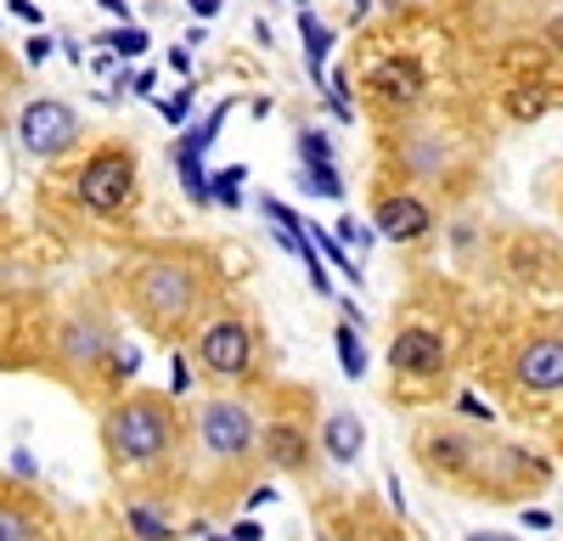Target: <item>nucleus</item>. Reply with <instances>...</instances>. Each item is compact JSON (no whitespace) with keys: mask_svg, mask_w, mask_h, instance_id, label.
I'll return each mask as SVG.
<instances>
[{"mask_svg":"<svg viewBox=\"0 0 563 541\" xmlns=\"http://www.w3.org/2000/svg\"><path fill=\"white\" fill-rule=\"evenodd\" d=\"M124 305L153 339L175 344L192 339L198 322L214 310V277L192 254H147L124 277Z\"/></svg>","mask_w":563,"mask_h":541,"instance_id":"1","label":"nucleus"},{"mask_svg":"<svg viewBox=\"0 0 563 541\" xmlns=\"http://www.w3.org/2000/svg\"><path fill=\"white\" fill-rule=\"evenodd\" d=\"M97 440H102V457L113 474H153V468L175 463V451L186 445L180 400H169L158 389H130L102 406Z\"/></svg>","mask_w":563,"mask_h":541,"instance_id":"2","label":"nucleus"},{"mask_svg":"<svg viewBox=\"0 0 563 541\" xmlns=\"http://www.w3.org/2000/svg\"><path fill=\"white\" fill-rule=\"evenodd\" d=\"M490 434L496 429H467L456 418H429V423H417V434H411V457H417V468L429 474L434 485L462 490V496H479Z\"/></svg>","mask_w":563,"mask_h":541,"instance_id":"3","label":"nucleus"},{"mask_svg":"<svg viewBox=\"0 0 563 541\" xmlns=\"http://www.w3.org/2000/svg\"><path fill=\"white\" fill-rule=\"evenodd\" d=\"M260 350H265V344H260V328L249 322L238 305L209 310L203 322H198V333L186 339L192 367H198L203 378H214V384H243V378H254Z\"/></svg>","mask_w":563,"mask_h":541,"instance_id":"4","label":"nucleus"},{"mask_svg":"<svg viewBox=\"0 0 563 541\" xmlns=\"http://www.w3.org/2000/svg\"><path fill=\"white\" fill-rule=\"evenodd\" d=\"M186 440L198 445V457L214 468H243L260 457V412L238 395H209L186 418Z\"/></svg>","mask_w":563,"mask_h":541,"instance_id":"5","label":"nucleus"},{"mask_svg":"<svg viewBox=\"0 0 563 541\" xmlns=\"http://www.w3.org/2000/svg\"><path fill=\"white\" fill-rule=\"evenodd\" d=\"M547 485H552V463L541 451L507 440V434H490L485 474H479V503H525V496H536Z\"/></svg>","mask_w":563,"mask_h":541,"instance_id":"6","label":"nucleus"},{"mask_svg":"<svg viewBox=\"0 0 563 541\" xmlns=\"http://www.w3.org/2000/svg\"><path fill=\"white\" fill-rule=\"evenodd\" d=\"M12 135H18V153H23V158H34V164H57L63 153L79 147L85 119H79V108L63 102V97H34V102L18 108Z\"/></svg>","mask_w":563,"mask_h":541,"instance_id":"7","label":"nucleus"},{"mask_svg":"<svg viewBox=\"0 0 563 541\" xmlns=\"http://www.w3.org/2000/svg\"><path fill=\"white\" fill-rule=\"evenodd\" d=\"M135 180L141 175H135V153L130 147H97L74 175V198L97 220H113V214H124L135 203Z\"/></svg>","mask_w":563,"mask_h":541,"instance_id":"8","label":"nucleus"},{"mask_svg":"<svg viewBox=\"0 0 563 541\" xmlns=\"http://www.w3.org/2000/svg\"><path fill=\"white\" fill-rule=\"evenodd\" d=\"M384 361H389L395 378L429 384V378H440V373L451 367V339H445L440 328H429V322H400V328L389 333Z\"/></svg>","mask_w":563,"mask_h":541,"instance_id":"9","label":"nucleus"},{"mask_svg":"<svg viewBox=\"0 0 563 541\" xmlns=\"http://www.w3.org/2000/svg\"><path fill=\"white\" fill-rule=\"evenodd\" d=\"M119 350V339H113V322L102 310H74V316H63V328H57V361L68 373H79V378H97L102 367H108V355Z\"/></svg>","mask_w":563,"mask_h":541,"instance_id":"10","label":"nucleus"},{"mask_svg":"<svg viewBox=\"0 0 563 541\" xmlns=\"http://www.w3.org/2000/svg\"><path fill=\"white\" fill-rule=\"evenodd\" d=\"M456 158H462V147L440 124H406L395 135V164H400L406 180H445L456 169Z\"/></svg>","mask_w":563,"mask_h":541,"instance_id":"11","label":"nucleus"},{"mask_svg":"<svg viewBox=\"0 0 563 541\" xmlns=\"http://www.w3.org/2000/svg\"><path fill=\"white\" fill-rule=\"evenodd\" d=\"M512 384L525 395H563V333H525L512 344Z\"/></svg>","mask_w":563,"mask_h":541,"instance_id":"12","label":"nucleus"},{"mask_svg":"<svg viewBox=\"0 0 563 541\" xmlns=\"http://www.w3.org/2000/svg\"><path fill=\"white\" fill-rule=\"evenodd\" d=\"M434 203L422 198V192H384L378 203H372V232H378L384 243H422L434 232Z\"/></svg>","mask_w":563,"mask_h":541,"instance_id":"13","label":"nucleus"},{"mask_svg":"<svg viewBox=\"0 0 563 541\" xmlns=\"http://www.w3.org/2000/svg\"><path fill=\"white\" fill-rule=\"evenodd\" d=\"M260 463L276 474H305L316 463V434L299 418H265L260 423Z\"/></svg>","mask_w":563,"mask_h":541,"instance_id":"14","label":"nucleus"},{"mask_svg":"<svg viewBox=\"0 0 563 541\" xmlns=\"http://www.w3.org/2000/svg\"><path fill=\"white\" fill-rule=\"evenodd\" d=\"M316 451L333 468H355L366 457V423L350 412V406H327V418L316 429Z\"/></svg>","mask_w":563,"mask_h":541,"instance_id":"15","label":"nucleus"},{"mask_svg":"<svg viewBox=\"0 0 563 541\" xmlns=\"http://www.w3.org/2000/svg\"><path fill=\"white\" fill-rule=\"evenodd\" d=\"M366 85H372V97H378L389 113H406V108L422 102V68H417L411 57H389V63H378Z\"/></svg>","mask_w":563,"mask_h":541,"instance_id":"16","label":"nucleus"},{"mask_svg":"<svg viewBox=\"0 0 563 541\" xmlns=\"http://www.w3.org/2000/svg\"><path fill=\"white\" fill-rule=\"evenodd\" d=\"M119 525L130 541H180V525L158 496H130V503H119Z\"/></svg>","mask_w":563,"mask_h":541,"instance_id":"17","label":"nucleus"},{"mask_svg":"<svg viewBox=\"0 0 563 541\" xmlns=\"http://www.w3.org/2000/svg\"><path fill=\"white\" fill-rule=\"evenodd\" d=\"M299 40H305V68L316 85H327V57H333V45H339V29L333 23H321L310 7L299 12Z\"/></svg>","mask_w":563,"mask_h":541,"instance_id":"18","label":"nucleus"},{"mask_svg":"<svg viewBox=\"0 0 563 541\" xmlns=\"http://www.w3.org/2000/svg\"><path fill=\"white\" fill-rule=\"evenodd\" d=\"M231 108H238V102H214L203 119H192V124H186L180 135H175V153H192V158H209V147L220 142V130H225V119H231Z\"/></svg>","mask_w":563,"mask_h":541,"instance_id":"19","label":"nucleus"},{"mask_svg":"<svg viewBox=\"0 0 563 541\" xmlns=\"http://www.w3.org/2000/svg\"><path fill=\"white\" fill-rule=\"evenodd\" d=\"M333 355H339V373H344L350 384H361V378H366V367H372L366 339H361V328H350V322H339V328H333Z\"/></svg>","mask_w":563,"mask_h":541,"instance_id":"20","label":"nucleus"},{"mask_svg":"<svg viewBox=\"0 0 563 541\" xmlns=\"http://www.w3.org/2000/svg\"><path fill=\"white\" fill-rule=\"evenodd\" d=\"M294 180H299V192H305V198L344 203V175H339V164H299Z\"/></svg>","mask_w":563,"mask_h":541,"instance_id":"21","label":"nucleus"},{"mask_svg":"<svg viewBox=\"0 0 563 541\" xmlns=\"http://www.w3.org/2000/svg\"><path fill=\"white\" fill-rule=\"evenodd\" d=\"M305 232H310L316 254H321L327 265H333L339 277H350V288H361V283H366V270H361V260H350V249H344V243H339L333 232H321V225H305Z\"/></svg>","mask_w":563,"mask_h":541,"instance_id":"22","label":"nucleus"},{"mask_svg":"<svg viewBox=\"0 0 563 541\" xmlns=\"http://www.w3.org/2000/svg\"><path fill=\"white\" fill-rule=\"evenodd\" d=\"M0 541H45V519L23 503H0Z\"/></svg>","mask_w":563,"mask_h":541,"instance_id":"23","label":"nucleus"},{"mask_svg":"<svg viewBox=\"0 0 563 541\" xmlns=\"http://www.w3.org/2000/svg\"><path fill=\"white\" fill-rule=\"evenodd\" d=\"M243 180H249V164H225L209 175V203L220 209H243Z\"/></svg>","mask_w":563,"mask_h":541,"instance_id":"24","label":"nucleus"},{"mask_svg":"<svg viewBox=\"0 0 563 541\" xmlns=\"http://www.w3.org/2000/svg\"><path fill=\"white\" fill-rule=\"evenodd\" d=\"M102 45L113 57H124V63H135V57H147V45H153V34L141 29V23H119L113 34H102Z\"/></svg>","mask_w":563,"mask_h":541,"instance_id":"25","label":"nucleus"},{"mask_svg":"<svg viewBox=\"0 0 563 541\" xmlns=\"http://www.w3.org/2000/svg\"><path fill=\"white\" fill-rule=\"evenodd\" d=\"M321 90H327V113H333L339 124H355V97H350V74H344V68H339V74L327 68V85H321Z\"/></svg>","mask_w":563,"mask_h":541,"instance_id":"26","label":"nucleus"},{"mask_svg":"<svg viewBox=\"0 0 563 541\" xmlns=\"http://www.w3.org/2000/svg\"><path fill=\"white\" fill-rule=\"evenodd\" d=\"M153 102H158V113H164L169 130H186V124H192V108H198V90H192V79H186L175 97H153Z\"/></svg>","mask_w":563,"mask_h":541,"instance_id":"27","label":"nucleus"},{"mask_svg":"<svg viewBox=\"0 0 563 541\" xmlns=\"http://www.w3.org/2000/svg\"><path fill=\"white\" fill-rule=\"evenodd\" d=\"M192 378H198V367H192V355H186V350H169V400H186V395H192Z\"/></svg>","mask_w":563,"mask_h":541,"instance_id":"28","label":"nucleus"},{"mask_svg":"<svg viewBox=\"0 0 563 541\" xmlns=\"http://www.w3.org/2000/svg\"><path fill=\"white\" fill-rule=\"evenodd\" d=\"M456 412H462V418H474L479 429H490V406H485L474 389H456Z\"/></svg>","mask_w":563,"mask_h":541,"instance_id":"29","label":"nucleus"},{"mask_svg":"<svg viewBox=\"0 0 563 541\" xmlns=\"http://www.w3.org/2000/svg\"><path fill=\"white\" fill-rule=\"evenodd\" d=\"M135 367H141V355H135L130 344H119V350L108 355V367H102V373H108V378H130Z\"/></svg>","mask_w":563,"mask_h":541,"instance_id":"30","label":"nucleus"},{"mask_svg":"<svg viewBox=\"0 0 563 541\" xmlns=\"http://www.w3.org/2000/svg\"><path fill=\"white\" fill-rule=\"evenodd\" d=\"M52 52H57V40H52V34H29V45H23V63H29V68H40Z\"/></svg>","mask_w":563,"mask_h":541,"instance_id":"31","label":"nucleus"},{"mask_svg":"<svg viewBox=\"0 0 563 541\" xmlns=\"http://www.w3.org/2000/svg\"><path fill=\"white\" fill-rule=\"evenodd\" d=\"M225 536H231V541H265V525H260L254 514H243V519H238V525H231Z\"/></svg>","mask_w":563,"mask_h":541,"instance_id":"32","label":"nucleus"},{"mask_svg":"<svg viewBox=\"0 0 563 541\" xmlns=\"http://www.w3.org/2000/svg\"><path fill=\"white\" fill-rule=\"evenodd\" d=\"M7 12H12L18 23H29V29H40V23H45V12L34 7V0H7Z\"/></svg>","mask_w":563,"mask_h":541,"instance_id":"33","label":"nucleus"},{"mask_svg":"<svg viewBox=\"0 0 563 541\" xmlns=\"http://www.w3.org/2000/svg\"><path fill=\"white\" fill-rule=\"evenodd\" d=\"M158 90V68H135L130 74V97H153Z\"/></svg>","mask_w":563,"mask_h":541,"instance_id":"34","label":"nucleus"},{"mask_svg":"<svg viewBox=\"0 0 563 541\" xmlns=\"http://www.w3.org/2000/svg\"><path fill=\"white\" fill-rule=\"evenodd\" d=\"M12 474H18V479H40V463H34V451H29V445L12 451Z\"/></svg>","mask_w":563,"mask_h":541,"instance_id":"35","label":"nucleus"},{"mask_svg":"<svg viewBox=\"0 0 563 541\" xmlns=\"http://www.w3.org/2000/svg\"><path fill=\"white\" fill-rule=\"evenodd\" d=\"M186 7H192V18H198V23H209V18H220V12H225V0H186Z\"/></svg>","mask_w":563,"mask_h":541,"instance_id":"36","label":"nucleus"},{"mask_svg":"<svg viewBox=\"0 0 563 541\" xmlns=\"http://www.w3.org/2000/svg\"><path fill=\"white\" fill-rule=\"evenodd\" d=\"M384 496H389V508H395V519H406V490H400V479H395V474L384 479Z\"/></svg>","mask_w":563,"mask_h":541,"instance_id":"37","label":"nucleus"},{"mask_svg":"<svg viewBox=\"0 0 563 541\" xmlns=\"http://www.w3.org/2000/svg\"><path fill=\"white\" fill-rule=\"evenodd\" d=\"M169 68H175L180 79H192V52H186V45H175V52H169Z\"/></svg>","mask_w":563,"mask_h":541,"instance_id":"38","label":"nucleus"},{"mask_svg":"<svg viewBox=\"0 0 563 541\" xmlns=\"http://www.w3.org/2000/svg\"><path fill=\"white\" fill-rule=\"evenodd\" d=\"M243 503H249V508H265V503H276V485H254V490L243 496Z\"/></svg>","mask_w":563,"mask_h":541,"instance_id":"39","label":"nucleus"},{"mask_svg":"<svg viewBox=\"0 0 563 541\" xmlns=\"http://www.w3.org/2000/svg\"><path fill=\"white\" fill-rule=\"evenodd\" d=\"M97 7H102L108 18H119V23H130V0H97Z\"/></svg>","mask_w":563,"mask_h":541,"instance_id":"40","label":"nucleus"},{"mask_svg":"<svg viewBox=\"0 0 563 541\" xmlns=\"http://www.w3.org/2000/svg\"><path fill=\"white\" fill-rule=\"evenodd\" d=\"M525 525H530V530H547L552 514H547V508H525Z\"/></svg>","mask_w":563,"mask_h":541,"instance_id":"41","label":"nucleus"},{"mask_svg":"<svg viewBox=\"0 0 563 541\" xmlns=\"http://www.w3.org/2000/svg\"><path fill=\"white\" fill-rule=\"evenodd\" d=\"M57 52H63V57H68V63H74V68H79V63H85V52H79V40H57Z\"/></svg>","mask_w":563,"mask_h":541,"instance_id":"42","label":"nucleus"},{"mask_svg":"<svg viewBox=\"0 0 563 541\" xmlns=\"http://www.w3.org/2000/svg\"><path fill=\"white\" fill-rule=\"evenodd\" d=\"M366 12H372V0H355V7H350V23H361Z\"/></svg>","mask_w":563,"mask_h":541,"instance_id":"43","label":"nucleus"},{"mask_svg":"<svg viewBox=\"0 0 563 541\" xmlns=\"http://www.w3.org/2000/svg\"><path fill=\"white\" fill-rule=\"evenodd\" d=\"M361 541H400L395 530H378V536H361Z\"/></svg>","mask_w":563,"mask_h":541,"instance_id":"44","label":"nucleus"},{"mask_svg":"<svg viewBox=\"0 0 563 541\" xmlns=\"http://www.w3.org/2000/svg\"><path fill=\"white\" fill-rule=\"evenodd\" d=\"M203 541H231V536H225V530H209V536H203Z\"/></svg>","mask_w":563,"mask_h":541,"instance_id":"45","label":"nucleus"},{"mask_svg":"<svg viewBox=\"0 0 563 541\" xmlns=\"http://www.w3.org/2000/svg\"><path fill=\"white\" fill-rule=\"evenodd\" d=\"M294 7H299V12H305V7H310V0H294Z\"/></svg>","mask_w":563,"mask_h":541,"instance_id":"46","label":"nucleus"}]
</instances>
